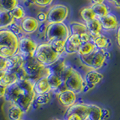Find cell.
I'll return each mask as SVG.
<instances>
[{
  "label": "cell",
  "instance_id": "6da1fadb",
  "mask_svg": "<svg viewBox=\"0 0 120 120\" xmlns=\"http://www.w3.org/2000/svg\"><path fill=\"white\" fill-rule=\"evenodd\" d=\"M35 82L29 80H18L16 83L7 87L5 99L11 104L20 107L26 112L29 110L35 101L36 94L34 92Z\"/></svg>",
  "mask_w": 120,
  "mask_h": 120
},
{
  "label": "cell",
  "instance_id": "7a4b0ae2",
  "mask_svg": "<svg viewBox=\"0 0 120 120\" xmlns=\"http://www.w3.org/2000/svg\"><path fill=\"white\" fill-rule=\"evenodd\" d=\"M22 68L24 71L26 79L34 82L42 77H47L50 74V68L41 63L35 56L26 58Z\"/></svg>",
  "mask_w": 120,
  "mask_h": 120
},
{
  "label": "cell",
  "instance_id": "3957f363",
  "mask_svg": "<svg viewBox=\"0 0 120 120\" xmlns=\"http://www.w3.org/2000/svg\"><path fill=\"white\" fill-rule=\"evenodd\" d=\"M19 38L11 30H0V57L8 59L17 53Z\"/></svg>",
  "mask_w": 120,
  "mask_h": 120
},
{
  "label": "cell",
  "instance_id": "277c9868",
  "mask_svg": "<svg viewBox=\"0 0 120 120\" xmlns=\"http://www.w3.org/2000/svg\"><path fill=\"white\" fill-rule=\"evenodd\" d=\"M61 55L59 54L50 43L41 44L38 46L35 57L45 66H51L59 61Z\"/></svg>",
  "mask_w": 120,
  "mask_h": 120
},
{
  "label": "cell",
  "instance_id": "5b68a950",
  "mask_svg": "<svg viewBox=\"0 0 120 120\" xmlns=\"http://www.w3.org/2000/svg\"><path fill=\"white\" fill-rule=\"evenodd\" d=\"M70 35L69 29L64 22L49 24L45 32V38L48 43L57 41H67Z\"/></svg>",
  "mask_w": 120,
  "mask_h": 120
},
{
  "label": "cell",
  "instance_id": "8992f818",
  "mask_svg": "<svg viewBox=\"0 0 120 120\" xmlns=\"http://www.w3.org/2000/svg\"><path fill=\"white\" fill-rule=\"evenodd\" d=\"M108 52L105 50L95 49L91 54L84 56H80L82 63L92 70H98L103 67L108 56Z\"/></svg>",
  "mask_w": 120,
  "mask_h": 120
},
{
  "label": "cell",
  "instance_id": "52a82bcc",
  "mask_svg": "<svg viewBox=\"0 0 120 120\" xmlns=\"http://www.w3.org/2000/svg\"><path fill=\"white\" fill-rule=\"evenodd\" d=\"M65 86L67 90H71L77 94L84 92L86 82L82 75L77 70L73 68L65 82Z\"/></svg>",
  "mask_w": 120,
  "mask_h": 120
},
{
  "label": "cell",
  "instance_id": "ba28073f",
  "mask_svg": "<svg viewBox=\"0 0 120 120\" xmlns=\"http://www.w3.org/2000/svg\"><path fill=\"white\" fill-rule=\"evenodd\" d=\"M69 11L64 5H56L48 11L47 22L49 24L63 22L68 16Z\"/></svg>",
  "mask_w": 120,
  "mask_h": 120
},
{
  "label": "cell",
  "instance_id": "9c48e42d",
  "mask_svg": "<svg viewBox=\"0 0 120 120\" xmlns=\"http://www.w3.org/2000/svg\"><path fill=\"white\" fill-rule=\"evenodd\" d=\"M38 44L31 38L22 37L19 39L18 52L25 59L35 56Z\"/></svg>",
  "mask_w": 120,
  "mask_h": 120
},
{
  "label": "cell",
  "instance_id": "30bf717a",
  "mask_svg": "<svg viewBox=\"0 0 120 120\" xmlns=\"http://www.w3.org/2000/svg\"><path fill=\"white\" fill-rule=\"evenodd\" d=\"M104 76L102 74H101L98 71L95 70H92L89 71L86 74V77L84 78L85 82H86V86L84 89V92L88 91L89 89H91L93 87H95L96 85L101 82L103 80Z\"/></svg>",
  "mask_w": 120,
  "mask_h": 120
},
{
  "label": "cell",
  "instance_id": "8fae6325",
  "mask_svg": "<svg viewBox=\"0 0 120 120\" xmlns=\"http://www.w3.org/2000/svg\"><path fill=\"white\" fill-rule=\"evenodd\" d=\"M82 44V42L80 36L71 34L65 43V52L67 54H73L75 52H78Z\"/></svg>",
  "mask_w": 120,
  "mask_h": 120
},
{
  "label": "cell",
  "instance_id": "7c38bea8",
  "mask_svg": "<svg viewBox=\"0 0 120 120\" xmlns=\"http://www.w3.org/2000/svg\"><path fill=\"white\" fill-rule=\"evenodd\" d=\"M71 113L77 114L81 116L84 120H87L89 113V104L75 103L74 105L68 109L65 115H69Z\"/></svg>",
  "mask_w": 120,
  "mask_h": 120
},
{
  "label": "cell",
  "instance_id": "4fadbf2b",
  "mask_svg": "<svg viewBox=\"0 0 120 120\" xmlns=\"http://www.w3.org/2000/svg\"><path fill=\"white\" fill-rule=\"evenodd\" d=\"M102 26V29L106 31H112L117 29L119 26V21L116 15L109 13L106 16L98 18Z\"/></svg>",
  "mask_w": 120,
  "mask_h": 120
},
{
  "label": "cell",
  "instance_id": "5bb4252c",
  "mask_svg": "<svg viewBox=\"0 0 120 120\" xmlns=\"http://www.w3.org/2000/svg\"><path fill=\"white\" fill-rule=\"evenodd\" d=\"M58 101L63 107L69 108L76 103V93L71 90H66L65 92L58 94Z\"/></svg>",
  "mask_w": 120,
  "mask_h": 120
},
{
  "label": "cell",
  "instance_id": "9a60e30c",
  "mask_svg": "<svg viewBox=\"0 0 120 120\" xmlns=\"http://www.w3.org/2000/svg\"><path fill=\"white\" fill-rule=\"evenodd\" d=\"M20 26L22 32L31 34L36 32L39 28V22L36 18L32 17H26L22 20Z\"/></svg>",
  "mask_w": 120,
  "mask_h": 120
},
{
  "label": "cell",
  "instance_id": "2e32d148",
  "mask_svg": "<svg viewBox=\"0 0 120 120\" xmlns=\"http://www.w3.org/2000/svg\"><path fill=\"white\" fill-rule=\"evenodd\" d=\"M18 80H20L18 75L14 71H5L0 76V84L5 87H9L15 84Z\"/></svg>",
  "mask_w": 120,
  "mask_h": 120
},
{
  "label": "cell",
  "instance_id": "e0dca14e",
  "mask_svg": "<svg viewBox=\"0 0 120 120\" xmlns=\"http://www.w3.org/2000/svg\"><path fill=\"white\" fill-rule=\"evenodd\" d=\"M86 26L87 27L89 33L92 38V40L101 35V32L103 29L99 19L98 17L91 21L86 22Z\"/></svg>",
  "mask_w": 120,
  "mask_h": 120
},
{
  "label": "cell",
  "instance_id": "ac0fdd59",
  "mask_svg": "<svg viewBox=\"0 0 120 120\" xmlns=\"http://www.w3.org/2000/svg\"><path fill=\"white\" fill-rule=\"evenodd\" d=\"M8 59V71H16L22 68V64L24 62L25 58L21 54L17 52Z\"/></svg>",
  "mask_w": 120,
  "mask_h": 120
},
{
  "label": "cell",
  "instance_id": "d6986e66",
  "mask_svg": "<svg viewBox=\"0 0 120 120\" xmlns=\"http://www.w3.org/2000/svg\"><path fill=\"white\" fill-rule=\"evenodd\" d=\"M52 91L51 87L49 84L47 77H42L38 80L35 82L34 84V92L37 95H43V94L49 93Z\"/></svg>",
  "mask_w": 120,
  "mask_h": 120
},
{
  "label": "cell",
  "instance_id": "ffe728a7",
  "mask_svg": "<svg viewBox=\"0 0 120 120\" xmlns=\"http://www.w3.org/2000/svg\"><path fill=\"white\" fill-rule=\"evenodd\" d=\"M23 110L16 104H11L8 110V116L10 120H21L24 114Z\"/></svg>",
  "mask_w": 120,
  "mask_h": 120
},
{
  "label": "cell",
  "instance_id": "44dd1931",
  "mask_svg": "<svg viewBox=\"0 0 120 120\" xmlns=\"http://www.w3.org/2000/svg\"><path fill=\"white\" fill-rule=\"evenodd\" d=\"M70 29L72 35H77L80 37L89 33L86 24L79 22H71L70 23Z\"/></svg>",
  "mask_w": 120,
  "mask_h": 120
},
{
  "label": "cell",
  "instance_id": "7402d4cb",
  "mask_svg": "<svg viewBox=\"0 0 120 120\" xmlns=\"http://www.w3.org/2000/svg\"><path fill=\"white\" fill-rule=\"evenodd\" d=\"M87 120H103L102 108L95 104H89V113Z\"/></svg>",
  "mask_w": 120,
  "mask_h": 120
},
{
  "label": "cell",
  "instance_id": "603a6c76",
  "mask_svg": "<svg viewBox=\"0 0 120 120\" xmlns=\"http://www.w3.org/2000/svg\"><path fill=\"white\" fill-rule=\"evenodd\" d=\"M92 42L95 44L97 49L99 50H106L110 44V40L105 35H101L92 40Z\"/></svg>",
  "mask_w": 120,
  "mask_h": 120
},
{
  "label": "cell",
  "instance_id": "cb8c5ba5",
  "mask_svg": "<svg viewBox=\"0 0 120 120\" xmlns=\"http://www.w3.org/2000/svg\"><path fill=\"white\" fill-rule=\"evenodd\" d=\"M91 8L94 11V12L95 13L98 18L103 17L106 16L107 14H108L109 13H110L109 8L106 5H105L104 3H102V4H92V5L91 6Z\"/></svg>",
  "mask_w": 120,
  "mask_h": 120
},
{
  "label": "cell",
  "instance_id": "d4e9b609",
  "mask_svg": "<svg viewBox=\"0 0 120 120\" xmlns=\"http://www.w3.org/2000/svg\"><path fill=\"white\" fill-rule=\"evenodd\" d=\"M18 5V0H0V12H11Z\"/></svg>",
  "mask_w": 120,
  "mask_h": 120
},
{
  "label": "cell",
  "instance_id": "484cf974",
  "mask_svg": "<svg viewBox=\"0 0 120 120\" xmlns=\"http://www.w3.org/2000/svg\"><path fill=\"white\" fill-rule=\"evenodd\" d=\"M95 49L96 47L92 41H89V42L82 43L81 44L77 53L80 56H88L89 54H91Z\"/></svg>",
  "mask_w": 120,
  "mask_h": 120
},
{
  "label": "cell",
  "instance_id": "4316f807",
  "mask_svg": "<svg viewBox=\"0 0 120 120\" xmlns=\"http://www.w3.org/2000/svg\"><path fill=\"white\" fill-rule=\"evenodd\" d=\"M80 16L81 18L83 20L86 22H89L94 19L97 18V16L95 13L94 12V11L91 7L84 8L80 11Z\"/></svg>",
  "mask_w": 120,
  "mask_h": 120
},
{
  "label": "cell",
  "instance_id": "83f0119b",
  "mask_svg": "<svg viewBox=\"0 0 120 120\" xmlns=\"http://www.w3.org/2000/svg\"><path fill=\"white\" fill-rule=\"evenodd\" d=\"M14 19L10 12H0V27H5L14 23Z\"/></svg>",
  "mask_w": 120,
  "mask_h": 120
},
{
  "label": "cell",
  "instance_id": "f1b7e54d",
  "mask_svg": "<svg viewBox=\"0 0 120 120\" xmlns=\"http://www.w3.org/2000/svg\"><path fill=\"white\" fill-rule=\"evenodd\" d=\"M10 13L14 19L16 20H21L25 17V11L20 5H17Z\"/></svg>",
  "mask_w": 120,
  "mask_h": 120
},
{
  "label": "cell",
  "instance_id": "f546056e",
  "mask_svg": "<svg viewBox=\"0 0 120 120\" xmlns=\"http://www.w3.org/2000/svg\"><path fill=\"white\" fill-rule=\"evenodd\" d=\"M50 100V92L43 94V95H37L35 96V101L37 104L42 105V104H47Z\"/></svg>",
  "mask_w": 120,
  "mask_h": 120
},
{
  "label": "cell",
  "instance_id": "4dcf8cb0",
  "mask_svg": "<svg viewBox=\"0 0 120 120\" xmlns=\"http://www.w3.org/2000/svg\"><path fill=\"white\" fill-rule=\"evenodd\" d=\"M35 5L40 7H47L52 4L53 0H34Z\"/></svg>",
  "mask_w": 120,
  "mask_h": 120
},
{
  "label": "cell",
  "instance_id": "1f68e13d",
  "mask_svg": "<svg viewBox=\"0 0 120 120\" xmlns=\"http://www.w3.org/2000/svg\"><path fill=\"white\" fill-rule=\"evenodd\" d=\"M11 31L12 32H14L17 37H18L19 34H20L21 32H22L21 26H18L17 24L14 23V22L13 24L11 25Z\"/></svg>",
  "mask_w": 120,
  "mask_h": 120
},
{
  "label": "cell",
  "instance_id": "d6a6232c",
  "mask_svg": "<svg viewBox=\"0 0 120 120\" xmlns=\"http://www.w3.org/2000/svg\"><path fill=\"white\" fill-rule=\"evenodd\" d=\"M8 71V59L0 57V71Z\"/></svg>",
  "mask_w": 120,
  "mask_h": 120
},
{
  "label": "cell",
  "instance_id": "836d02e7",
  "mask_svg": "<svg viewBox=\"0 0 120 120\" xmlns=\"http://www.w3.org/2000/svg\"><path fill=\"white\" fill-rule=\"evenodd\" d=\"M65 120H84V119L77 114L71 113L69 115H65Z\"/></svg>",
  "mask_w": 120,
  "mask_h": 120
},
{
  "label": "cell",
  "instance_id": "e575fe53",
  "mask_svg": "<svg viewBox=\"0 0 120 120\" xmlns=\"http://www.w3.org/2000/svg\"><path fill=\"white\" fill-rule=\"evenodd\" d=\"M37 20L38 22H44L45 21L47 20V14H45L43 12H41L38 14L37 16Z\"/></svg>",
  "mask_w": 120,
  "mask_h": 120
},
{
  "label": "cell",
  "instance_id": "d590c367",
  "mask_svg": "<svg viewBox=\"0 0 120 120\" xmlns=\"http://www.w3.org/2000/svg\"><path fill=\"white\" fill-rule=\"evenodd\" d=\"M110 117V111L106 108H102V119H107Z\"/></svg>",
  "mask_w": 120,
  "mask_h": 120
},
{
  "label": "cell",
  "instance_id": "8d00e7d4",
  "mask_svg": "<svg viewBox=\"0 0 120 120\" xmlns=\"http://www.w3.org/2000/svg\"><path fill=\"white\" fill-rule=\"evenodd\" d=\"M6 89H7V87L2 86V84H0V98L5 97V93H6Z\"/></svg>",
  "mask_w": 120,
  "mask_h": 120
},
{
  "label": "cell",
  "instance_id": "74e56055",
  "mask_svg": "<svg viewBox=\"0 0 120 120\" xmlns=\"http://www.w3.org/2000/svg\"><path fill=\"white\" fill-rule=\"evenodd\" d=\"M108 1L111 2L115 7L120 8V0H108Z\"/></svg>",
  "mask_w": 120,
  "mask_h": 120
},
{
  "label": "cell",
  "instance_id": "f35d334b",
  "mask_svg": "<svg viewBox=\"0 0 120 120\" xmlns=\"http://www.w3.org/2000/svg\"><path fill=\"white\" fill-rule=\"evenodd\" d=\"M116 38H117V43H118V45H119V47H120V26L118 28V30H117V36H116Z\"/></svg>",
  "mask_w": 120,
  "mask_h": 120
},
{
  "label": "cell",
  "instance_id": "ab89813d",
  "mask_svg": "<svg viewBox=\"0 0 120 120\" xmlns=\"http://www.w3.org/2000/svg\"><path fill=\"white\" fill-rule=\"evenodd\" d=\"M105 0H92L93 4H102L104 2Z\"/></svg>",
  "mask_w": 120,
  "mask_h": 120
},
{
  "label": "cell",
  "instance_id": "60d3db41",
  "mask_svg": "<svg viewBox=\"0 0 120 120\" xmlns=\"http://www.w3.org/2000/svg\"><path fill=\"white\" fill-rule=\"evenodd\" d=\"M26 2H28L29 4H35V1L34 0H26Z\"/></svg>",
  "mask_w": 120,
  "mask_h": 120
},
{
  "label": "cell",
  "instance_id": "b9f144b4",
  "mask_svg": "<svg viewBox=\"0 0 120 120\" xmlns=\"http://www.w3.org/2000/svg\"><path fill=\"white\" fill-rule=\"evenodd\" d=\"M4 72V71H0V76H1V75L2 74V73Z\"/></svg>",
  "mask_w": 120,
  "mask_h": 120
},
{
  "label": "cell",
  "instance_id": "7bdbcfd3",
  "mask_svg": "<svg viewBox=\"0 0 120 120\" xmlns=\"http://www.w3.org/2000/svg\"><path fill=\"white\" fill-rule=\"evenodd\" d=\"M53 120H62V119H53Z\"/></svg>",
  "mask_w": 120,
  "mask_h": 120
},
{
  "label": "cell",
  "instance_id": "ee69618b",
  "mask_svg": "<svg viewBox=\"0 0 120 120\" xmlns=\"http://www.w3.org/2000/svg\"><path fill=\"white\" fill-rule=\"evenodd\" d=\"M21 120H23V119H21Z\"/></svg>",
  "mask_w": 120,
  "mask_h": 120
}]
</instances>
